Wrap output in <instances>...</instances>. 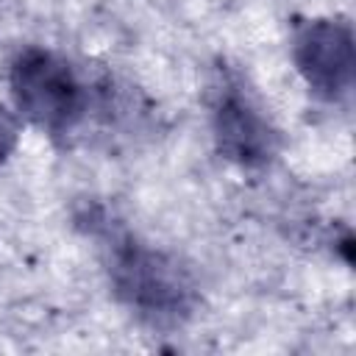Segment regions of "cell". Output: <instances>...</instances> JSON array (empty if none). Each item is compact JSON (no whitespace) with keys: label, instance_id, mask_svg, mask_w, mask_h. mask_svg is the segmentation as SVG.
<instances>
[{"label":"cell","instance_id":"cell-2","mask_svg":"<svg viewBox=\"0 0 356 356\" xmlns=\"http://www.w3.org/2000/svg\"><path fill=\"white\" fill-rule=\"evenodd\" d=\"M11 108L47 136L72 134L89 111V83L78 67L42 44L22 47L8 64Z\"/></svg>","mask_w":356,"mask_h":356},{"label":"cell","instance_id":"cell-1","mask_svg":"<svg viewBox=\"0 0 356 356\" xmlns=\"http://www.w3.org/2000/svg\"><path fill=\"white\" fill-rule=\"evenodd\" d=\"M103 264L114 298L153 328L184 325L200 289L192 270L170 250H161L131 231H108L103 239Z\"/></svg>","mask_w":356,"mask_h":356},{"label":"cell","instance_id":"cell-4","mask_svg":"<svg viewBox=\"0 0 356 356\" xmlns=\"http://www.w3.org/2000/svg\"><path fill=\"white\" fill-rule=\"evenodd\" d=\"M292 64L306 89L325 103H342L353 89V28L342 17H314L292 33Z\"/></svg>","mask_w":356,"mask_h":356},{"label":"cell","instance_id":"cell-3","mask_svg":"<svg viewBox=\"0 0 356 356\" xmlns=\"http://www.w3.org/2000/svg\"><path fill=\"white\" fill-rule=\"evenodd\" d=\"M209 120L217 153L239 170H261L278 156L281 131L242 75L220 70L211 83Z\"/></svg>","mask_w":356,"mask_h":356},{"label":"cell","instance_id":"cell-5","mask_svg":"<svg viewBox=\"0 0 356 356\" xmlns=\"http://www.w3.org/2000/svg\"><path fill=\"white\" fill-rule=\"evenodd\" d=\"M19 134H22L19 114L0 103V167L14 156V150L19 145Z\"/></svg>","mask_w":356,"mask_h":356}]
</instances>
